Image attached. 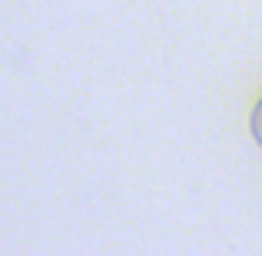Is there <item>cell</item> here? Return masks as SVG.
Returning <instances> with one entry per match:
<instances>
[{"mask_svg": "<svg viewBox=\"0 0 262 256\" xmlns=\"http://www.w3.org/2000/svg\"><path fill=\"white\" fill-rule=\"evenodd\" d=\"M249 127H252V136H256V143L262 147V100L256 103V110H252V120H249Z\"/></svg>", "mask_w": 262, "mask_h": 256, "instance_id": "cell-1", "label": "cell"}]
</instances>
